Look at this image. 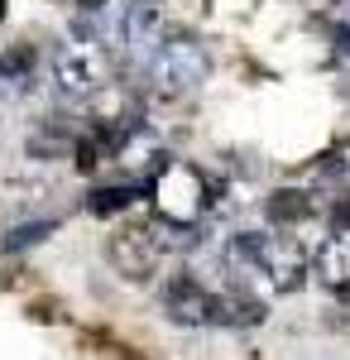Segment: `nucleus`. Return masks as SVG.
I'll return each mask as SVG.
<instances>
[{
	"instance_id": "nucleus-5",
	"label": "nucleus",
	"mask_w": 350,
	"mask_h": 360,
	"mask_svg": "<svg viewBox=\"0 0 350 360\" xmlns=\"http://www.w3.org/2000/svg\"><path fill=\"white\" fill-rule=\"evenodd\" d=\"M173 236H188V231H168L163 221H149V226H125V231H115L110 236V264L120 269L125 278H135V283H144V278L159 274L163 255L178 245Z\"/></svg>"
},
{
	"instance_id": "nucleus-13",
	"label": "nucleus",
	"mask_w": 350,
	"mask_h": 360,
	"mask_svg": "<svg viewBox=\"0 0 350 360\" xmlns=\"http://www.w3.org/2000/svg\"><path fill=\"white\" fill-rule=\"evenodd\" d=\"M135 197H139V188H135V183H120V188H96L86 207H91L96 217H110V212H125V207H130Z\"/></svg>"
},
{
	"instance_id": "nucleus-3",
	"label": "nucleus",
	"mask_w": 350,
	"mask_h": 360,
	"mask_svg": "<svg viewBox=\"0 0 350 360\" xmlns=\"http://www.w3.org/2000/svg\"><path fill=\"white\" fill-rule=\"evenodd\" d=\"M226 255H231L235 264H245V269H254L273 293H293L297 283L307 278V255L297 245H288V240H278V236H264V231H240V236H231Z\"/></svg>"
},
{
	"instance_id": "nucleus-9",
	"label": "nucleus",
	"mask_w": 350,
	"mask_h": 360,
	"mask_svg": "<svg viewBox=\"0 0 350 360\" xmlns=\"http://www.w3.org/2000/svg\"><path fill=\"white\" fill-rule=\"evenodd\" d=\"M212 322L221 327H254V322H264V303L254 298V293H245V288H212Z\"/></svg>"
},
{
	"instance_id": "nucleus-4",
	"label": "nucleus",
	"mask_w": 350,
	"mask_h": 360,
	"mask_svg": "<svg viewBox=\"0 0 350 360\" xmlns=\"http://www.w3.org/2000/svg\"><path fill=\"white\" fill-rule=\"evenodd\" d=\"M144 72H149V86H154L159 96H188V91H197V86L207 82L212 58H207V44H202L197 34L168 29L159 53H154V63H149Z\"/></svg>"
},
{
	"instance_id": "nucleus-14",
	"label": "nucleus",
	"mask_w": 350,
	"mask_h": 360,
	"mask_svg": "<svg viewBox=\"0 0 350 360\" xmlns=\"http://www.w3.org/2000/svg\"><path fill=\"white\" fill-rule=\"evenodd\" d=\"M48 231H53V221H39V226H20V231H15V236H10L5 245H10V250H20V245H34V240H44Z\"/></svg>"
},
{
	"instance_id": "nucleus-7",
	"label": "nucleus",
	"mask_w": 350,
	"mask_h": 360,
	"mask_svg": "<svg viewBox=\"0 0 350 360\" xmlns=\"http://www.w3.org/2000/svg\"><path fill=\"white\" fill-rule=\"evenodd\" d=\"M159 303H163V312H168V322H178V327H207V322H212V288H207L202 278H192V274L163 278Z\"/></svg>"
},
{
	"instance_id": "nucleus-2",
	"label": "nucleus",
	"mask_w": 350,
	"mask_h": 360,
	"mask_svg": "<svg viewBox=\"0 0 350 360\" xmlns=\"http://www.w3.org/2000/svg\"><path fill=\"white\" fill-rule=\"evenodd\" d=\"M110 77V53L96 29H72L67 44L53 49V82L67 101H91Z\"/></svg>"
},
{
	"instance_id": "nucleus-8",
	"label": "nucleus",
	"mask_w": 350,
	"mask_h": 360,
	"mask_svg": "<svg viewBox=\"0 0 350 360\" xmlns=\"http://www.w3.org/2000/svg\"><path fill=\"white\" fill-rule=\"evenodd\" d=\"M39 82V53L34 44H10L0 49V101H20Z\"/></svg>"
},
{
	"instance_id": "nucleus-6",
	"label": "nucleus",
	"mask_w": 350,
	"mask_h": 360,
	"mask_svg": "<svg viewBox=\"0 0 350 360\" xmlns=\"http://www.w3.org/2000/svg\"><path fill=\"white\" fill-rule=\"evenodd\" d=\"M120 44H125V58L135 68H149L154 53L163 44V15H159V0H130L120 10Z\"/></svg>"
},
{
	"instance_id": "nucleus-15",
	"label": "nucleus",
	"mask_w": 350,
	"mask_h": 360,
	"mask_svg": "<svg viewBox=\"0 0 350 360\" xmlns=\"http://www.w3.org/2000/svg\"><path fill=\"white\" fill-rule=\"evenodd\" d=\"M331 236H350V197L331 212Z\"/></svg>"
},
{
	"instance_id": "nucleus-11",
	"label": "nucleus",
	"mask_w": 350,
	"mask_h": 360,
	"mask_svg": "<svg viewBox=\"0 0 350 360\" xmlns=\"http://www.w3.org/2000/svg\"><path fill=\"white\" fill-rule=\"evenodd\" d=\"M322 25H326V34H331V44H336V58L350 68V0H331Z\"/></svg>"
},
{
	"instance_id": "nucleus-10",
	"label": "nucleus",
	"mask_w": 350,
	"mask_h": 360,
	"mask_svg": "<svg viewBox=\"0 0 350 360\" xmlns=\"http://www.w3.org/2000/svg\"><path fill=\"white\" fill-rule=\"evenodd\" d=\"M317 269H322L326 283L346 288V283H350V236H331V240H326L322 259H317Z\"/></svg>"
},
{
	"instance_id": "nucleus-1",
	"label": "nucleus",
	"mask_w": 350,
	"mask_h": 360,
	"mask_svg": "<svg viewBox=\"0 0 350 360\" xmlns=\"http://www.w3.org/2000/svg\"><path fill=\"white\" fill-rule=\"evenodd\" d=\"M149 197H154V217H159L168 231H197L202 212L212 207V188L202 178V168L183 164V159H168L159 164L154 183H149Z\"/></svg>"
},
{
	"instance_id": "nucleus-12",
	"label": "nucleus",
	"mask_w": 350,
	"mask_h": 360,
	"mask_svg": "<svg viewBox=\"0 0 350 360\" xmlns=\"http://www.w3.org/2000/svg\"><path fill=\"white\" fill-rule=\"evenodd\" d=\"M269 217L273 221H307L312 217V197L297 193V188H283V193L269 197Z\"/></svg>"
},
{
	"instance_id": "nucleus-16",
	"label": "nucleus",
	"mask_w": 350,
	"mask_h": 360,
	"mask_svg": "<svg viewBox=\"0 0 350 360\" xmlns=\"http://www.w3.org/2000/svg\"><path fill=\"white\" fill-rule=\"evenodd\" d=\"M0 15H5V0H0Z\"/></svg>"
}]
</instances>
